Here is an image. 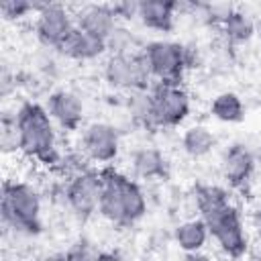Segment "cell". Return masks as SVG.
Instances as JSON below:
<instances>
[{
  "label": "cell",
  "instance_id": "obj_1",
  "mask_svg": "<svg viewBox=\"0 0 261 261\" xmlns=\"http://www.w3.org/2000/svg\"><path fill=\"white\" fill-rule=\"evenodd\" d=\"M18 130H20V153L37 163L57 169L63 153L57 149V135L53 118L47 108L37 100H24L18 104Z\"/></svg>",
  "mask_w": 261,
  "mask_h": 261
},
{
  "label": "cell",
  "instance_id": "obj_2",
  "mask_svg": "<svg viewBox=\"0 0 261 261\" xmlns=\"http://www.w3.org/2000/svg\"><path fill=\"white\" fill-rule=\"evenodd\" d=\"M2 222L8 230L24 237H35L41 232V196L27 181L6 179L2 184L0 202Z\"/></svg>",
  "mask_w": 261,
  "mask_h": 261
},
{
  "label": "cell",
  "instance_id": "obj_3",
  "mask_svg": "<svg viewBox=\"0 0 261 261\" xmlns=\"http://www.w3.org/2000/svg\"><path fill=\"white\" fill-rule=\"evenodd\" d=\"M208 226L210 237L216 241L218 249L228 257V259H243L249 251V237L243 224V216L239 208L230 202L222 210L202 218Z\"/></svg>",
  "mask_w": 261,
  "mask_h": 261
},
{
  "label": "cell",
  "instance_id": "obj_4",
  "mask_svg": "<svg viewBox=\"0 0 261 261\" xmlns=\"http://www.w3.org/2000/svg\"><path fill=\"white\" fill-rule=\"evenodd\" d=\"M104 80L112 90L122 92L151 90L155 82L143 49L130 55H110L104 63Z\"/></svg>",
  "mask_w": 261,
  "mask_h": 261
},
{
  "label": "cell",
  "instance_id": "obj_5",
  "mask_svg": "<svg viewBox=\"0 0 261 261\" xmlns=\"http://www.w3.org/2000/svg\"><path fill=\"white\" fill-rule=\"evenodd\" d=\"M149 92L155 102V116L159 128H175L188 120L192 110V100L190 94L184 90V86L153 82Z\"/></svg>",
  "mask_w": 261,
  "mask_h": 261
},
{
  "label": "cell",
  "instance_id": "obj_6",
  "mask_svg": "<svg viewBox=\"0 0 261 261\" xmlns=\"http://www.w3.org/2000/svg\"><path fill=\"white\" fill-rule=\"evenodd\" d=\"M143 53L149 61L155 82H163L169 86H181L186 67L181 59V43L175 41H149L143 47Z\"/></svg>",
  "mask_w": 261,
  "mask_h": 261
},
{
  "label": "cell",
  "instance_id": "obj_7",
  "mask_svg": "<svg viewBox=\"0 0 261 261\" xmlns=\"http://www.w3.org/2000/svg\"><path fill=\"white\" fill-rule=\"evenodd\" d=\"M100 192H102V175L100 169H90L82 175L71 177L65 184V204L69 206L71 214L86 222L90 220L100 206Z\"/></svg>",
  "mask_w": 261,
  "mask_h": 261
},
{
  "label": "cell",
  "instance_id": "obj_8",
  "mask_svg": "<svg viewBox=\"0 0 261 261\" xmlns=\"http://www.w3.org/2000/svg\"><path fill=\"white\" fill-rule=\"evenodd\" d=\"M80 149L92 163H98L102 167L112 165V161L120 153V137L116 126L102 120L86 124L80 137Z\"/></svg>",
  "mask_w": 261,
  "mask_h": 261
},
{
  "label": "cell",
  "instance_id": "obj_9",
  "mask_svg": "<svg viewBox=\"0 0 261 261\" xmlns=\"http://www.w3.org/2000/svg\"><path fill=\"white\" fill-rule=\"evenodd\" d=\"M73 27H75V20H73V14L69 12L67 6L47 2L45 8L37 14L35 35H37V41L45 49H53L55 51L59 47V43L67 37V33Z\"/></svg>",
  "mask_w": 261,
  "mask_h": 261
},
{
  "label": "cell",
  "instance_id": "obj_10",
  "mask_svg": "<svg viewBox=\"0 0 261 261\" xmlns=\"http://www.w3.org/2000/svg\"><path fill=\"white\" fill-rule=\"evenodd\" d=\"M102 175V192H100V206L98 214L108 220L112 226H128L124 216V204H122V171H118L114 165L100 167Z\"/></svg>",
  "mask_w": 261,
  "mask_h": 261
},
{
  "label": "cell",
  "instance_id": "obj_11",
  "mask_svg": "<svg viewBox=\"0 0 261 261\" xmlns=\"http://www.w3.org/2000/svg\"><path fill=\"white\" fill-rule=\"evenodd\" d=\"M45 108L53 118V122H57L67 133L77 130L84 122V100L73 90H67V88L53 90L47 96Z\"/></svg>",
  "mask_w": 261,
  "mask_h": 261
},
{
  "label": "cell",
  "instance_id": "obj_12",
  "mask_svg": "<svg viewBox=\"0 0 261 261\" xmlns=\"http://www.w3.org/2000/svg\"><path fill=\"white\" fill-rule=\"evenodd\" d=\"M55 53H59L61 57L73 59V61H94L108 53V45H106V39L88 35L82 29L73 27L67 33V37L59 43Z\"/></svg>",
  "mask_w": 261,
  "mask_h": 261
},
{
  "label": "cell",
  "instance_id": "obj_13",
  "mask_svg": "<svg viewBox=\"0 0 261 261\" xmlns=\"http://www.w3.org/2000/svg\"><path fill=\"white\" fill-rule=\"evenodd\" d=\"M75 27L88 35L108 39V35L118 27L112 4H86L73 14Z\"/></svg>",
  "mask_w": 261,
  "mask_h": 261
},
{
  "label": "cell",
  "instance_id": "obj_14",
  "mask_svg": "<svg viewBox=\"0 0 261 261\" xmlns=\"http://www.w3.org/2000/svg\"><path fill=\"white\" fill-rule=\"evenodd\" d=\"M255 171V155L249 147L234 143L222 157V175L230 188H243Z\"/></svg>",
  "mask_w": 261,
  "mask_h": 261
},
{
  "label": "cell",
  "instance_id": "obj_15",
  "mask_svg": "<svg viewBox=\"0 0 261 261\" xmlns=\"http://www.w3.org/2000/svg\"><path fill=\"white\" fill-rule=\"evenodd\" d=\"M130 167L139 179H165L169 175V163L165 155L155 147H141L130 155Z\"/></svg>",
  "mask_w": 261,
  "mask_h": 261
},
{
  "label": "cell",
  "instance_id": "obj_16",
  "mask_svg": "<svg viewBox=\"0 0 261 261\" xmlns=\"http://www.w3.org/2000/svg\"><path fill=\"white\" fill-rule=\"evenodd\" d=\"M175 10H173V0H141L139 8V20L159 33H169L175 27Z\"/></svg>",
  "mask_w": 261,
  "mask_h": 261
},
{
  "label": "cell",
  "instance_id": "obj_17",
  "mask_svg": "<svg viewBox=\"0 0 261 261\" xmlns=\"http://www.w3.org/2000/svg\"><path fill=\"white\" fill-rule=\"evenodd\" d=\"M126 112L133 120L135 126L147 128V130H155L157 126V116H155V102L149 90H135V92H126Z\"/></svg>",
  "mask_w": 261,
  "mask_h": 261
},
{
  "label": "cell",
  "instance_id": "obj_18",
  "mask_svg": "<svg viewBox=\"0 0 261 261\" xmlns=\"http://www.w3.org/2000/svg\"><path fill=\"white\" fill-rule=\"evenodd\" d=\"M208 226L202 218H188L179 222L173 230V241L184 253H196L202 251L208 243Z\"/></svg>",
  "mask_w": 261,
  "mask_h": 261
},
{
  "label": "cell",
  "instance_id": "obj_19",
  "mask_svg": "<svg viewBox=\"0 0 261 261\" xmlns=\"http://www.w3.org/2000/svg\"><path fill=\"white\" fill-rule=\"evenodd\" d=\"M192 200H194V208L196 212H200V218H206L218 210H222L224 206L230 204V194L226 188L222 186H214V184H200L194 188L192 192Z\"/></svg>",
  "mask_w": 261,
  "mask_h": 261
},
{
  "label": "cell",
  "instance_id": "obj_20",
  "mask_svg": "<svg viewBox=\"0 0 261 261\" xmlns=\"http://www.w3.org/2000/svg\"><path fill=\"white\" fill-rule=\"evenodd\" d=\"M120 188H122V204H124L126 224L130 226L147 214V196H145V190L141 188V184L137 179L128 177L126 173H122Z\"/></svg>",
  "mask_w": 261,
  "mask_h": 261
},
{
  "label": "cell",
  "instance_id": "obj_21",
  "mask_svg": "<svg viewBox=\"0 0 261 261\" xmlns=\"http://www.w3.org/2000/svg\"><path fill=\"white\" fill-rule=\"evenodd\" d=\"M216 147V135L206 124H192L181 135V149L186 155L198 159L208 155Z\"/></svg>",
  "mask_w": 261,
  "mask_h": 261
},
{
  "label": "cell",
  "instance_id": "obj_22",
  "mask_svg": "<svg viewBox=\"0 0 261 261\" xmlns=\"http://www.w3.org/2000/svg\"><path fill=\"white\" fill-rule=\"evenodd\" d=\"M228 45H243L255 37V18L243 10H234L220 29Z\"/></svg>",
  "mask_w": 261,
  "mask_h": 261
},
{
  "label": "cell",
  "instance_id": "obj_23",
  "mask_svg": "<svg viewBox=\"0 0 261 261\" xmlns=\"http://www.w3.org/2000/svg\"><path fill=\"white\" fill-rule=\"evenodd\" d=\"M210 114L226 124L241 122L245 118V104L239 94L234 92H220L210 102Z\"/></svg>",
  "mask_w": 261,
  "mask_h": 261
},
{
  "label": "cell",
  "instance_id": "obj_24",
  "mask_svg": "<svg viewBox=\"0 0 261 261\" xmlns=\"http://www.w3.org/2000/svg\"><path fill=\"white\" fill-rule=\"evenodd\" d=\"M0 147L4 155L20 153V130H18V106L12 112L4 110L0 122Z\"/></svg>",
  "mask_w": 261,
  "mask_h": 261
},
{
  "label": "cell",
  "instance_id": "obj_25",
  "mask_svg": "<svg viewBox=\"0 0 261 261\" xmlns=\"http://www.w3.org/2000/svg\"><path fill=\"white\" fill-rule=\"evenodd\" d=\"M234 10H237V8H234L230 2H200L194 16H200L208 27H218V29H222V24L226 22V18H228Z\"/></svg>",
  "mask_w": 261,
  "mask_h": 261
},
{
  "label": "cell",
  "instance_id": "obj_26",
  "mask_svg": "<svg viewBox=\"0 0 261 261\" xmlns=\"http://www.w3.org/2000/svg\"><path fill=\"white\" fill-rule=\"evenodd\" d=\"M106 45H108L110 55H130V53H137L143 49V47H139V39L126 27H120V24L108 35Z\"/></svg>",
  "mask_w": 261,
  "mask_h": 261
},
{
  "label": "cell",
  "instance_id": "obj_27",
  "mask_svg": "<svg viewBox=\"0 0 261 261\" xmlns=\"http://www.w3.org/2000/svg\"><path fill=\"white\" fill-rule=\"evenodd\" d=\"M47 2H29V0H6L0 4V12L6 20H20L31 14H39Z\"/></svg>",
  "mask_w": 261,
  "mask_h": 261
},
{
  "label": "cell",
  "instance_id": "obj_28",
  "mask_svg": "<svg viewBox=\"0 0 261 261\" xmlns=\"http://www.w3.org/2000/svg\"><path fill=\"white\" fill-rule=\"evenodd\" d=\"M100 251L86 239L71 243L65 251V261H98Z\"/></svg>",
  "mask_w": 261,
  "mask_h": 261
},
{
  "label": "cell",
  "instance_id": "obj_29",
  "mask_svg": "<svg viewBox=\"0 0 261 261\" xmlns=\"http://www.w3.org/2000/svg\"><path fill=\"white\" fill-rule=\"evenodd\" d=\"M139 8H141V2H137V0H120V2L112 4L116 20L120 18L124 22H133L135 18H139Z\"/></svg>",
  "mask_w": 261,
  "mask_h": 261
},
{
  "label": "cell",
  "instance_id": "obj_30",
  "mask_svg": "<svg viewBox=\"0 0 261 261\" xmlns=\"http://www.w3.org/2000/svg\"><path fill=\"white\" fill-rule=\"evenodd\" d=\"M18 88V75L16 71H12L8 67V63H2V71H0V96L4 100H8Z\"/></svg>",
  "mask_w": 261,
  "mask_h": 261
},
{
  "label": "cell",
  "instance_id": "obj_31",
  "mask_svg": "<svg viewBox=\"0 0 261 261\" xmlns=\"http://www.w3.org/2000/svg\"><path fill=\"white\" fill-rule=\"evenodd\" d=\"M181 59L184 67L188 69H198L202 65V51L196 43H181Z\"/></svg>",
  "mask_w": 261,
  "mask_h": 261
},
{
  "label": "cell",
  "instance_id": "obj_32",
  "mask_svg": "<svg viewBox=\"0 0 261 261\" xmlns=\"http://www.w3.org/2000/svg\"><path fill=\"white\" fill-rule=\"evenodd\" d=\"M181 261H214V259L202 251H196V253H184Z\"/></svg>",
  "mask_w": 261,
  "mask_h": 261
},
{
  "label": "cell",
  "instance_id": "obj_33",
  "mask_svg": "<svg viewBox=\"0 0 261 261\" xmlns=\"http://www.w3.org/2000/svg\"><path fill=\"white\" fill-rule=\"evenodd\" d=\"M98 261H122V257L116 251H100Z\"/></svg>",
  "mask_w": 261,
  "mask_h": 261
},
{
  "label": "cell",
  "instance_id": "obj_34",
  "mask_svg": "<svg viewBox=\"0 0 261 261\" xmlns=\"http://www.w3.org/2000/svg\"><path fill=\"white\" fill-rule=\"evenodd\" d=\"M35 261H65V253H45Z\"/></svg>",
  "mask_w": 261,
  "mask_h": 261
},
{
  "label": "cell",
  "instance_id": "obj_35",
  "mask_svg": "<svg viewBox=\"0 0 261 261\" xmlns=\"http://www.w3.org/2000/svg\"><path fill=\"white\" fill-rule=\"evenodd\" d=\"M253 224H255V228H257V232H259V237H261V202L257 204V208H255V212H253Z\"/></svg>",
  "mask_w": 261,
  "mask_h": 261
},
{
  "label": "cell",
  "instance_id": "obj_36",
  "mask_svg": "<svg viewBox=\"0 0 261 261\" xmlns=\"http://www.w3.org/2000/svg\"><path fill=\"white\" fill-rule=\"evenodd\" d=\"M255 37L259 39V43H261V16L255 20Z\"/></svg>",
  "mask_w": 261,
  "mask_h": 261
}]
</instances>
